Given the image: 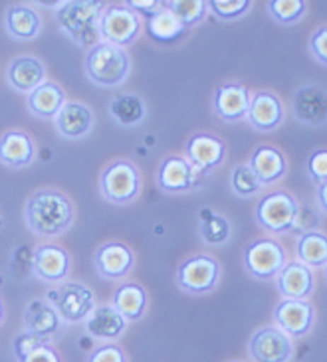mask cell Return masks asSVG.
<instances>
[{"label": "cell", "instance_id": "1", "mask_svg": "<svg viewBox=\"0 0 327 362\" xmlns=\"http://www.w3.org/2000/svg\"><path fill=\"white\" fill-rule=\"evenodd\" d=\"M76 220V206L58 188H40L26 198L24 222L34 235L54 240L68 232Z\"/></svg>", "mask_w": 327, "mask_h": 362}, {"label": "cell", "instance_id": "2", "mask_svg": "<svg viewBox=\"0 0 327 362\" xmlns=\"http://www.w3.org/2000/svg\"><path fill=\"white\" fill-rule=\"evenodd\" d=\"M101 10H103L101 2L69 0V2L58 4L56 22H58L62 34H66L76 46L89 49L99 42L98 20Z\"/></svg>", "mask_w": 327, "mask_h": 362}, {"label": "cell", "instance_id": "3", "mask_svg": "<svg viewBox=\"0 0 327 362\" xmlns=\"http://www.w3.org/2000/svg\"><path fill=\"white\" fill-rule=\"evenodd\" d=\"M86 76L98 88H117L127 81L131 74V58L127 49L98 42L86 54Z\"/></svg>", "mask_w": 327, "mask_h": 362}, {"label": "cell", "instance_id": "4", "mask_svg": "<svg viewBox=\"0 0 327 362\" xmlns=\"http://www.w3.org/2000/svg\"><path fill=\"white\" fill-rule=\"evenodd\" d=\"M143 188L141 170L127 158H115L108 163L99 175V194L115 206H127L135 202Z\"/></svg>", "mask_w": 327, "mask_h": 362}, {"label": "cell", "instance_id": "5", "mask_svg": "<svg viewBox=\"0 0 327 362\" xmlns=\"http://www.w3.org/2000/svg\"><path fill=\"white\" fill-rule=\"evenodd\" d=\"M302 206L297 198L287 190H272L258 198L254 208L256 224L272 235L292 232L297 224Z\"/></svg>", "mask_w": 327, "mask_h": 362}, {"label": "cell", "instance_id": "6", "mask_svg": "<svg viewBox=\"0 0 327 362\" xmlns=\"http://www.w3.org/2000/svg\"><path fill=\"white\" fill-rule=\"evenodd\" d=\"M222 265L214 255L193 254L185 257L177 267L175 281L180 291L188 295L212 293L220 284Z\"/></svg>", "mask_w": 327, "mask_h": 362}, {"label": "cell", "instance_id": "7", "mask_svg": "<svg viewBox=\"0 0 327 362\" xmlns=\"http://www.w3.org/2000/svg\"><path fill=\"white\" fill-rule=\"evenodd\" d=\"M286 262V247L274 238H256L242 250L244 269L258 281H274Z\"/></svg>", "mask_w": 327, "mask_h": 362}, {"label": "cell", "instance_id": "8", "mask_svg": "<svg viewBox=\"0 0 327 362\" xmlns=\"http://www.w3.org/2000/svg\"><path fill=\"white\" fill-rule=\"evenodd\" d=\"M143 22L135 12L125 4H109L103 6L98 20L99 42H105L117 48H127L139 38Z\"/></svg>", "mask_w": 327, "mask_h": 362}, {"label": "cell", "instance_id": "9", "mask_svg": "<svg viewBox=\"0 0 327 362\" xmlns=\"http://www.w3.org/2000/svg\"><path fill=\"white\" fill-rule=\"evenodd\" d=\"M50 303L54 305L62 323L78 325L88 319V315L96 307V295L88 285L79 281H64L54 291Z\"/></svg>", "mask_w": 327, "mask_h": 362}, {"label": "cell", "instance_id": "10", "mask_svg": "<svg viewBox=\"0 0 327 362\" xmlns=\"http://www.w3.org/2000/svg\"><path fill=\"white\" fill-rule=\"evenodd\" d=\"M183 157L187 158L198 175L205 178L226 160V143L214 133H205V131L193 133L185 143Z\"/></svg>", "mask_w": 327, "mask_h": 362}, {"label": "cell", "instance_id": "11", "mask_svg": "<svg viewBox=\"0 0 327 362\" xmlns=\"http://www.w3.org/2000/svg\"><path fill=\"white\" fill-rule=\"evenodd\" d=\"M248 354L252 362H289L294 354V343L276 325H266L250 337Z\"/></svg>", "mask_w": 327, "mask_h": 362}, {"label": "cell", "instance_id": "12", "mask_svg": "<svg viewBox=\"0 0 327 362\" xmlns=\"http://www.w3.org/2000/svg\"><path fill=\"white\" fill-rule=\"evenodd\" d=\"M32 274L38 277L40 281L50 285L64 284L71 269V257L66 247L58 244H40L32 252Z\"/></svg>", "mask_w": 327, "mask_h": 362}, {"label": "cell", "instance_id": "13", "mask_svg": "<svg viewBox=\"0 0 327 362\" xmlns=\"http://www.w3.org/2000/svg\"><path fill=\"white\" fill-rule=\"evenodd\" d=\"M274 323L276 327L286 333L292 341L294 339H304L316 323V307L309 301L302 299H282L274 307Z\"/></svg>", "mask_w": 327, "mask_h": 362}, {"label": "cell", "instance_id": "14", "mask_svg": "<svg viewBox=\"0 0 327 362\" xmlns=\"http://www.w3.org/2000/svg\"><path fill=\"white\" fill-rule=\"evenodd\" d=\"M246 121L258 133H272L286 121V105L274 91L260 89L250 95Z\"/></svg>", "mask_w": 327, "mask_h": 362}, {"label": "cell", "instance_id": "15", "mask_svg": "<svg viewBox=\"0 0 327 362\" xmlns=\"http://www.w3.org/2000/svg\"><path fill=\"white\" fill-rule=\"evenodd\" d=\"M200 182L202 177L183 155H167L157 168V186L167 194H185Z\"/></svg>", "mask_w": 327, "mask_h": 362}, {"label": "cell", "instance_id": "16", "mask_svg": "<svg viewBox=\"0 0 327 362\" xmlns=\"http://www.w3.org/2000/svg\"><path fill=\"white\" fill-rule=\"evenodd\" d=\"M252 91L240 81H224L212 93V111L222 123H240L246 119Z\"/></svg>", "mask_w": 327, "mask_h": 362}, {"label": "cell", "instance_id": "17", "mask_svg": "<svg viewBox=\"0 0 327 362\" xmlns=\"http://www.w3.org/2000/svg\"><path fill=\"white\" fill-rule=\"evenodd\" d=\"M135 265V254L123 242H105L93 254V267L99 277L108 281H119L131 274Z\"/></svg>", "mask_w": 327, "mask_h": 362}, {"label": "cell", "instance_id": "18", "mask_svg": "<svg viewBox=\"0 0 327 362\" xmlns=\"http://www.w3.org/2000/svg\"><path fill=\"white\" fill-rule=\"evenodd\" d=\"M292 113L304 125L323 127L327 121L326 88L321 83L302 86L292 98Z\"/></svg>", "mask_w": 327, "mask_h": 362}, {"label": "cell", "instance_id": "19", "mask_svg": "<svg viewBox=\"0 0 327 362\" xmlns=\"http://www.w3.org/2000/svg\"><path fill=\"white\" fill-rule=\"evenodd\" d=\"M276 287L284 299H302L307 301L316 291V275L297 259H289L276 275Z\"/></svg>", "mask_w": 327, "mask_h": 362}, {"label": "cell", "instance_id": "20", "mask_svg": "<svg viewBox=\"0 0 327 362\" xmlns=\"http://www.w3.org/2000/svg\"><path fill=\"white\" fill-rule=\"evenodd\" d=\"M262 186H272L287 175L286 155L274 145H258L246 163Z\"/></svg>", "mask_w": 327, "mask_h": 362}, {"label": "cell", "instance_id": "21", "mask_svg": "<svg viewBox=\"0 0 327 362\" xmlns=\"http://www.w3.org/2000/svg\"><path fill=\"white\" fill-rule=\"evenodd\" d=\"M54 125L58 129L59 137L78 141L91 133V129L96 125V117H93L91 107L84 101H66L54 119Z\"/></svg>", "mask_w": 327, "mask_h": 362}, {"label": "cell", "instance_id": "22", "mask_svg": "<svg viewBox=\"0 0 327 362\" xmlns=\"http://www.w3.org/2000/svg\"><path fill=\"white\" fill-rule=\"evenodd\" d=\"M6 81L14 91L30 93L46 81V66L32 54H20L10 59L6 68Z\"/></svg>", "mask_w": 327, "mask_h": 362}, {"label": "cell", "instance_id": "23", "mask_svg": "<svg viewBox=\"0 0 327 362\" xmlns=\"http://www.w3.org/2000/svg\"><path fill=\"white\" fill-rule=\"evenodd\" d=\"M36 158V143L22 129H8L0 135V163L10 168H24Z\"/></svg>", "mask_w": 327, "mask_h": 362}, {"label": "cell", "instance_id": "24", "mask_svg": "<svg viewBox=\"0 0 327 362\" xmlns=\"http://www.w3.org/2000/svg\"><path fill=\"white\" fill-rule=\"evenodd\" d=\"M62 319L56 313L54 305L50 303L48 299H30L24 311V331L42 337L46 341H52L56 334L62 331Z\"/></svg>", "mask_w": 327, "mask_h": 362}, {"label": "cell", "instance_id": "25", "mask_svg": "<svg viewBox=\"0 0 327 362\" xmlns=\"http://www.w3.org/2000/svg\"><path fill=\"white\" fill-rule=\"evenodd\" d=\"M84 327L89 337L105 343H115L127 331L129 323L111 305H96L88 319L84 321Z\"/></svg>", "mask_w": 327, "mask_h": 362}, {"label": "cell", "instance_id": "26", "mask_svg": "<svg viewBox=\"0 0 327 362\" xmlns=\"http://www.w3.org/2000/svg\"><path fill=\"white\" fill-rule=\"evenodd\" d=\"M149 295L145 287L137 281H123L113 289L111 307L117 311L127 323L143 319L147 313Z\"/></svg>", "mask_w": 327, "mask_h": 362}, {"label": "cell", "instance_id": "27", "mask_svg": "<svg viewBox=\"0 0 327 362\" xmlns=\"http://www.w3.org/2000/svg\"><path fill=\"white\" fill-rule=\"evenodd\" d=\"M4 30L10 38L18 42L36 40L42 30L38 10L28 4H12L4 12Z\"/></svg>", "mask_w": 327, "mask_h": 362}, {"label": "cell", "instance_id": "28", "mask_svg": "<svg viewBox=\"0 0 327 362\" xmlns=\"http://www.w3.org/2000/svg\"><path fill=\"white\" fill-rule=\"evenodd\" d=\"M66 101H68L66 91L59 88L58 83L46 79L42 86H38L34 91H30L28 99H26V105H28V111L34 117L56 119L59 109L64 107Z\"/></svg>", "mask_w": 327, "mask_h": 362}, {"label": "cell", "instance_id": "29", "mask_svg": "<svg viewBox=\"0 0 327 362\" xmlns=\"http://www.w3.org/2000/svg\"><path fill=\"white\" fill-rule=\"evenodd\" d=\"M109 115L121 127H137L147 117V105L137 93H117L109 99Z\"/></svg>", "mask_w": 327, "mask_h": 362}, {"label": "cell", "instance_id": "30", "mask_svg": "<svg viewBox=\"0 0 327 362\" xmlns=\"http://www.w3.org/2000/svg\"><path fill=\"white\" fill-rule=\"evenodd\" d=\"M296 257L299 264L307 265L311 272L323 269L327 265V238L321 230H309L297 235Z\"/></svg>", "mask_w": 327, "mask_h": 362}, {"label": "cell", "instance_id": "31", "mask_svg": "<svg viewBox=\"0 0 327 362\" xmlns=\"http://www.w3.org/2000/svg\"><path fill=\"white\" fill-rule=\"evenodd\" d=\"M145 30H147L149 38L155 40L159 44H173L183 36V32L187 28L178 22V18L171 10L165 8V2H163V6L155 14L145 18Z\"/></svg>", "mask_w": 327, "mask_h": 362}, {"label": "cell", "instance_id": "32", "mask_svg": "<svg viewBox=\"0 0 327 362\" xmlns=\"http://www.w3.org/2000/svg\"><path fill=\"white\" fill-rule=\"evenodd\" d=\"M198 234L207 245H224L232 238V224L226 216L214 214L212 210H202Z\"/></svg>", "mask_w": 327, "mask_h": 362}, {"label": "cell", "instance_id": "33", "mask_svg": "<svg viewBox=\"0 0 327 362\" xmlns=\"http://www.w3.org/2000/svg\"><path fill=\"white\" fill-rule=\"evenodd\" d=\"M165 8L171 10L185 28L198 26L208 14V4L205 0H167Z\"/></svg>", "mask_w": 327, "mask_h": 362}, {"label": "cell", "instance_id": "34", "mask_svg": "<svg viewBox=\"0 0 327 362\" xmlns=\"http://www.w3.org/2000/svg\"><path fill=\"white\" fill-rule=\"evenodd\" d=\"M307 4L302 0H272L266 4L270 18L277 24H296L304 18Z\"/></svg>", "mask_w": 327, "mask_h": 362}, {"label": "cell", "instance_id": "35", "mask_svg": "<svg viewBox=\"0 0 327 362\" xmlns=\"http://www.w3.org/2000/svg\"><path fill=\"white\" fill-rule=\"evenodd\" d=\"M264 186L258 182V178L254 177V173L250 170L246 163L236 165L230 173V190L240 198H254L262 192Z\"/></svg>", "mask_w": 327, "mask_h": 362}, {"label": "cell", "instance_id": "36", "mask_svg": "<svg viewBox=\"0 0 327 362\" xmlns=\"http://www.w3.org/2000/svg\"><path fill=\"white\" fill-rule=\"evenodd\" d=\"M207 4L208 10L217 18L226 20V22H232V20L246 16L248 12L252 10V6H254L252 0H210Z\"/></svg>", "mask_w": 327, "mask_h": 362}, {"label": "cell", "instance_id": "37", "mask_svg": "<svg viewBox=\"0 0 327 362\" xmlns=\"http://www.w3.org/2000/svg\"><path fill=\"white\" fill-rule=\"evenodd\" d=\"M50 343L46 339H42V337H36V334L28 333V331H22L20 334L14 337V341H12V353H14V358L16 361H24L30 353H34L36 349H40L42 344Z\"/></svg>", "mask_w": 327, "mask_h": 362}, {"label": "cell", "instance_id": "38", "mask_svg": "<svg viewBox=\"0 0 327 362\" xmlns=\"http://www.w3.org/2000/svg\"><path fill=\"white\" fill-rule=\"evenodd\" d=\"M307 175H309V178H311L316 185L326 182V178H327L326 148H314V151H311V155H309V158H307Z\"/></svg>", "mask_w": 327, "mask_h": 362}, {"label": "cell", "instance_id": "39", "mask_svg": "<svg viewBox=\"0 0 327 362\" xmlns=\"http://www.w3.org/2000/svg\"><path fill=\"white\" fill-rule=\"evenodd\" d=\"M88 362H127V354L117 343H103L91 351Z\"/></svg>", "mask_w": 327, "mask_h": 362}, {"label": "cell", "instance_id": "40", "mask_svg": "<svg viewBox=\"0 0 327 362\" xmlns=\"http://www.w3.org/2000/svg\"><path fill=\"white\" fill-rule=\"evenodd\" d=\"M309 52L314 54V58H316L321 66H326L327 64V26L326 24H321V26L311 34V38H309Z\"/></svg>", "mask_w": 327, "mask_h": 362}, {"label": "cell", "instance_id": "41", "mask_svg": "<svg viewBox=\"0 0 327 362\" xmlns=\"http://www.w3.org/2000/svg\"><path fill=\"white\" fill-rule=\"evenodd\" d=\"M20 362H62V356L52 343L42 344L34 353H30L24 361Z\"/></svg>", "mask_w": 327, "mask_h": 362}, {"label": "cell", "instance_id": "42", "mask_svg": "<svg viewBox=\"0 0 327 362\" xmlns=\"http://www.w3.org/2000/svg\"><path fill=\"white\" fill-rule=\"evenodd\" d=\"M125 6H127L131 12H135L139 18H141V16L149 18L151 14H155V12L163 6V2H159V0H129V2H125Z\"/></svg>", "mask_w": 327, "mask_h": 362}, {"label": "cell", "instance_id": "43", "mask_svg": "<svg viewBox=\"0 0 327 362\" xmlns=\"http://www.w3.org/2000/svg\"><path fill=\"white\" fill-rule=\"evenodd\" d=\"M316 202H317V206H319V210H321V212H326L327 210V185L326 182L317 185Z\"/></svg>", "mask_w": 327, "mask_h": 362}, {"label": "cell", "instance_id": "44", "mask_svg": "<svg viewBox=\"0 0 327 362\" xmlns=\"http://www.w3.org/2000/svg\"><path fill=\"white\" fill-rule=\"evenodd\" d=\"M2 321H4V301L0 299V325H2Z\"/></svg>", "mask_w": 327, "mask_h": 362}, {"label": "cell", "instance_id": "45", "mask_svg": "<svg viewBox=\"0 0 327 362\" xmlns=\"http://www.w3.org/2000/svg\"><path fill=\"white\" fill-rule=\"evenodd\" d=\"M230 362H242V361H230Z\"/></svg>", "mask_w": 327, "mask_h": 362}, {"label": "cell", "instance_id": "46", "mask_svg": "<svg viewBox=\"0 0 327 362\" xmlns=\"http://www.w3.org/2000/svg\"><path fill=\"white\" fill-rule=\"evenodd\" d=\"M0 222H2V220H0Z\"/></svg>", "mask_w": 327, "mask_h": 362}]
</instances>
